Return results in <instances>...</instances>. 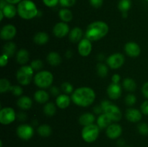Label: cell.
<instances>
[{"label": "cell", "instance_id": "83f0119b", "mask_svg": "<svg viewBox=\"0 0 148 147\" xmlns=\"http://www.w3.org/2000/svg\"><path fill=\"white\" fill-rule=\"evenodd\" d=\"M0 10L3 12L4 17L8 19L14 18L16 16V14H17V8H16L14 4H9V3L6 4V6L2 10Z\"/></svg>", "mask_w": 148, "mask_h": 147}, {"label": "cell", "instance_id": "e575fe53", "mask_svg": "<svg viewBox=\"0 0 148 147\" xmlns=\"http://www.w3.org/2000/svg\"><path fill=\"white\" fill-rule=\"evenodd\" d=\"M12 86V85L7 79L2 78L0 79V92L1 94L6 93V92L10 91Z\"/></svg>", "mask_w": 148, "mask_h": 147}, {"label": "cell", "instance_id": "f546056e", "mask_svg": "<svg viewBox=\"0 0 148 147\" xmlns=\"http://www.w3.org/2000/svg\"><path fill=\"white\" fill-rule=\"evenodd\" d=\"M37 133L40 136L43 137V138H47L51 135L52 128L48 124H42L38 127Z\"/></svg>", "mask_w": 148, "mask_h": 147}, {"label": "cell", "instance_id": "1f68e13d", "mask_svg": "<svg viewBox=\"0 0 148 147\" xmlns=\"http://www.w3.org/2000/svg\"><path fill=\"white\" fill-rule=\"evenodd\" d=\"M56 105L51 102H47L44 105L43 107V113L49 117H52L56 114Z\"/></svg>", "mask_w": 148, "mask_h": 147}, {"label": "cell", "instance_id": "d6a6232c", "mask_svg": "<svg viewBox=\"0 0 148 147\" xmlns=\"http://www.w3.org/2000/svg\"><path fill=\"white\" fill-rule=\"evenodd\" d=\"M96 71L98 76L101 78L106 77L108 74V66L105 63L101 62L97 63L96 65Z\"/></svg>", "mask_w": 148, "mask_h": 147}, {"label": "cell", "instance_id": "ee69618b", "mask_svg": "<svg viewBox=\"0 0 148 147\" xmlns=\"http://www.w3.org/2000/svg\"><path fill=\"white\" fill-rule=\"evenodd\" d=\"M90 4L94 8H100L103 4V0H90Z\"/></svg>", "mask_w": 148, "mask_h": 147}, {"label": "cell", "instance_id": "f5cc1de1", "mask_svg": "<svg viewBox=\"0 0 148 147\" xmlns=\"http://www.w3.org/2000/svg\"><path fill=\"white\" fill-rule=\"evenodd\" d=\"M124 145H125V141H124V139H119L118 141H117V146L119 147H124Z\"/></svg>", "mask_w": 148, "mask_h": 147}, {"label": "cell", "instance_id": "d6986e66", "mask_svg": "<svg viewBox=\"0 0 148 147\" xmlns=\"http://www.w3.org/2000/svg\"><path fill=\"white\" fill-rule=\"evenodd\" d=\"M17 105L23 110H27L31 108L33 105V101L29 97L26 95H22L21 97H19L17 99Z\"/></svg>", "mask_w": 148, "mask_h": 147}, {"label": "cell", "instance_id": "db71d44e", "mask_svg": "<svg viewBox=\"0 0 148 147\" xmlns=\"http://www.w3.org/2000/svg\"><path fill=\"white\" fill-rule=\"evenodd\" d=\"M23 0H6L7 3L9 4H19L20 1H22Z\"/></svg>", "mask_w": 148, "mask_h": 147}, {"label": "cell", "instance_id": "836d02e7", "mask_svg": "<svg viewBox=\"0 0 148 147\" xmlns=\"http://www.w3.org/2000/svg\"><path fill=\"white\" fill-rule=\"evenodd\" d=\"M132 7L131 0H119L118 4V9L121 12H127Z\"/></svg>", "mask_w": 148, "mask_h": 147}, {"label": "cell", "instance_id": "f907efd6", "mask_svg": "<svg viewBox=\"0 0 148 147\" xmlns=\"http://www.w3.org/2000/svg\"><path fill=\"white\" fill-rule=\"evenodd\" d=\"M93 112H94V113L98 114V115H101V114H102V113H103V108H101V105H96V106L94 107Z\"/></svg>", "mask_w": 148, "mask_h": 147}, {"label": "cell", "instance_id": "7a4b0ae2", "mask_svg": "<svg viewBox=\"0 0 148 147\" xmlns=\"http://www.w3.org/2000/svg\"><path fill=\"white\" fill-rule=\"evenodd\" d=\"M109 31L108 24L103 21H95L89 24L85 30V37L90 41H98L105 37Z\"/></svg>", "mask_w": 148, "mask_h": 147}, {"label": "cell", "instance_id": "ac0fdd59", "mask_svg": "<svg viewBox=\"0 0 148 147\" xmlns=\"http://www.w3.org/2000/svg\"><path fill=\"white\" fill-rule=\"evenodd\" d=\"M70 97L66 94H61L56 98V105L60 109H66L71 103Z\"/></svg>", "mask_w": 148, "mask_h": 147}, {"label": "cell", "instance_id": "7dc6e473", "mask_svg": "<svg viewBox=\"0 0 148 147\" xmlns=\"http://www.w3.org/2000/svg\"><path fill=\"white\" fill-rule=\"evenodd\" d=\"M142 93L143 96L148 99V82H146L145 83L143 84L142 86Z\"/></svg>", "mask_w": 148, "mask_h": 147}, {"label": "cell", "instance_id": "c3c4849f", "mask_svg": "<svg viewBox=\"0 0 148 147\" xmlns=\"http://www.w3.org/2000/svg\"><path fill=\"white\" fill-rule=\"evenodd\" d=\"M17 118H18L20 121H25L27 120V115H26L25 112H18V114L17 115Z\"/></svg>", "mask_w": 148, "mask_h": 147}, {"label": "cell", "instance_id": "30bf717a", "mask_svg": "<svg viewBox=\"0 0 148 147\" xmlns=\"http://www.w3.org/2000/svg\"><path fill=\"white\" fill-rule=\"evenodd\" d=\"M103 112L111 118L112 122H119L122 118V112L120 108L112 102L104 109Z\"/></svg>", "mask_w": 148, "mask_h": 147}, {"label": "cell", "instance_id": "f1b7e54d", "mask_svg": "<svg viewBox=\"0 0 148 147\" xmlns=\"http://www.w3.org/2000/svg\"><path fill=\"white\" fill-rule=\"evenodd\" d=\"M122 86L127 92H133L137 89V83L133 79L127 77L123 80Z\"/></svg>", "mask_w": 148, "mask_h": 147}, {"label": "cell", "instance_id": "9a60e30c", "mask_svg": "<svg viewBox=\"0 0 148 147\" xmlns=\"http://www.w3.org/2000/svg\"><path fill=\"white\" fill-rule=\"evenodd\" d=\"M124 51L126 54L131 58H137L141 53V48L138 43L135 42H128L124 46Z\"/></svg>", "mask_w": 148, "mask_h": 147}, {"label": "cell", "instance_id": "ab89813d", "mask_svg": "<svg viewBox=\"0 0 148 147\" xmlns=\"http://www.w3.org/2000/svg\"><path fill=\"white\" fill-rule=\"evenodd\" d=\"M10 92L17 97H21L23 94V89L20 85H12L10 89Z\"/></svg>", "mask_w": 148, "mask_h": 147}, {"label": "cell", "instance_id": "5b68a950", "mask_svg": "<svg viewBox=\"0 0 148 147\" xmlns=\"http://www.w3.org/2000/svg\"><path fill=\"white\" fill-rule=\"evenodd\" d=\"M35 71L32 69L30 65H23L16 73V79L20 84L23 86H27L31 82L34 78L33 74Z\"/></svg>", "mask_w": 148, "mask_h": 147}, {"label": "cell", "instance_id": "11a10c76", "mask_svg": "<svg viewBox=\"0 0 148 147\" xmlns=\"http://www.w3.org/2000/svg\"><path fill=\"white\" fill-rule=\"evenodd\" d=\"M72 55H73V53H72V51L71 50H66V53H65V56H66V58H67V59H71Z\"/></svg>", "mask_w": 148, "mask_h": 147}, {"label": "cell", "instance_id": "b9f144b4", "mask_svg": "<svg viewBox=\"0 0 148 147\" xmlns=\"http://www.w3.org/2000/svg\"><path fill=\"white\" fill-rule=\"evenodd\" d=\"M43 2L46 7H56L58 3H59V0H43Z\"/></svg>", "mask_w": 148, "mask_h": 147}, {"label": "cell", "instance_id": "6f0895ef", "mask_svg": "<svg viewBox=\"0 0 148 147\" xmlns=\"http://www.w3.org/2000/svg\"><path fill=\"white\" fill-rule=\"evenodd\" d=\"M97 59H98V61H103V59H105V56H104L103 54H102V53H100V54L98 55Z\"/></svg>", "mask_w": 148, "mask_h": 147}, {"label": "cell", "instance_id": "44dd1931", "mask_svg": "<svg viewBox=\"0 0 148 147\" xmlns=\"http://www.w3.org/2000/svg\"><path fill=\"white\" fill-rule=\"evenodd\" d=\"M96 123L100 128V129H106L112 123V120L106 114L103 112V113L98 115L96 120Z\"/></svg>", "mask_w": 148, "mask_h": 147}, {"label": "cell", "instance_id": "277c9868", "mask_svg": "<svg viewBox=\"0 0 148 147\" xmlns=\"http://www.w3.org/2000/svg\"><path fill=\"white\" fill-rule=\"evenodd\" d=\"M34 83L38 87L41 89L51 87L53 82V75L51 71L42 70L36 74L33 78Z\"/></svg>", "mask_w": 148, "mask_h": 147}, {"label": "cell", "instance_id": "bcb514c9", "mask_svg": "<svg viewBox=\"0 0 148 147\" xmlns=\"http://www.w3.org/2000/svg\"><path fill=\"white\" fill-rule=\"evenodd\" d=\"M50 93L52 96L53 97H58L60 95V91L58 87H56V86H52L50 87Z\"/></svg>", "mask_w": 148, "mask_h": 147}, {"label": "cell", "instance_id": "7c38bea8", "mask_svg": "<svg viewBox=\"0 0 148 147\" xmlns=\"http://www.w3.org/2000/svg\"><path fill=\"white\" fill-rule=\"evenodd\" d=\"M92 41H90L89 39L86 38V37L82 38L78 43V53L82 57H87L89 56L92 52Z\"/></svg>", "mask_w": 148, "mask_h": 147}, {"label": "cell", "instance_id": "9f6ffc18", "mask_svg": "<svg viewBox=\"0 0 148 147\" xmlns=\"http://www.w3.org/2000/svg\"><path fill=\"white\" fill-rule=\"evenodd\" d=\"M7 4V2L6 1V0H1V1H0V10H2Z\"/></svg>", "mask_w": 148, "mask_h": 147}, {"label": "cell", "instance_id": "ba28073f", "mask_svg": "<svg viewBox=\"0 0 148 147\" xmlns=\"http://www.w3.org/2000/svg\"><path fill=\"white\" fill-rule=\"evenodd\" d=\"M125 58L122 53H115L110 55L106 59V63L111 69H118L124 65Z\"/></svg>", "mask_w": 148, "mask_h": 147}, {"label": "cell", "instance_id": "74e56055", "mask_svg": "<svg viewBox=\"0 0 148 147\" xmlns=\"http://www.w3.org/2000/svg\"><path fill=\"white\" fill-rule=\"evenodd\" d=\"M137 131L141 135H148V124L147 122H140L137 125Z\"/></svg>", "mask_w": 148, "mask_h": 147}, {"label": "cell", "instance_id": "d590c367", "mask_svg": "<svg viewBox=\"0 0 148 147\" xmlns=\"http://www.w3.org/2000/svg\"><path fill=\"white\" fill-rule=\"evenodd\" d=\"M61 89H62V91H63L64 94H66V95L72 94L74 91H75L73 85L68 82H65L62 84V85H61Z\"/></svg>", "mask_w": 148, "mask_h": 147}, {"label": "cell", "instance_id": "4fadbf2b", "mask_svg": "<svg viewBox=\"0 0 148 147\" xmlns=\"http://www.w3.org/2000/svg\"><path fill=\"white\" fill-rule=\"evenodd\" d=\"M122 127L117 122H113L106 129V134L110 139H117L122 134Z\"/></svg>", "mask_w": 148, "mask_h": 147}, {"label": "cell", "instance_id": "ffe728a7", "mask_svg": "<svg viewBox=\"0 0 148 147\" xmlns=\"http://www.w3.org/2000/svg\"><path fill=\"white\" fill-rule=\"evenodd\" d=\"M30 59V53L28 50L25 48H21L16 53V61L20 65H25Z\"/></svg>", "mask_w": 148, "mask_h": 147}, {"label": "cell", "instance_id": "6125c7cd", "mask_svg": "<svg viewBox=\"0 0 148 147\" xmlns=\"http://www.w3.org/2000/svg\"><path fill=\"white\" fill-rule=\"evenodd\" d=\"M127 147H131V146H127Z\"/></svg>", "mask_w": 148, "mask_h": 147}, {"label": "cell", "instance_id": "6da1fadb", "mask_svg": "<svg viewBox=\"0 0 148 147\" xmlns=\"http://www.w3.org/2000/svg\"><path fill=\"white\" fill-rule=\"evenodd\" d=\"M95 91L88 86L77 88L71 95V99L74 104L82 108L90 106L95 101Z\"/></svg>", "mask_w": 148, "mask_h": 147}, {"label": "cell", "instance_id": "8992f818", "mask_svg": "<svg viewBox=\"0 0 148 147\" xmlns=\"http://www.w3.org/2000/svg\"><path fill=\"white\" fill-rule=\"evenodd\" d=\"M100 134V128L97 124L84 126L81 131V136L84 141L86 143H93L98 139Z\"/></svg>", "mask_w": 148, "mask_h": 147}, {"label": "cell", "instance_id": "816d5d0a", "mask_svg": "<svg viewBox=\"0 0 148 147\" xmlns=\"http://www.w3.org/2000/svg\"><path fill=\"white\" fill-rule=\"evenodd\" d=\"M111 103V101L108 100V99H104V100L101 101V104H100V105H101V108H103V110H104V109H105V108H106V107Z\"/></svg>", "mask_w": 148, "mask_h": 147}, {"label": "cell", "instance_id": "cb8c5ba5", "mask_svg": "<svg viewBox=\"0 0 148 147\" xmlns=\"http://www.w3.org/2000/svg\"><path fill=\"white\" fill-rule=\"evenodd\" d=\"M46 61L51 66H59L62 63V57L57 52L51 51L48 53L47 56H46Z\"/></svg>", "mask_w": 148, "mask_h": 147}, {"label": "cell", "instance_id": "7402d4cb", "mask_svg": "<svg viewBox=\"0 0 148 147\" xmlns=\"http://www.w3.org/2000/svg\"><path fill=\"white\" fill-rule=\"evenodd\" d=\"M33 97H34V99L36 100V102H38V104L47 103L49 99V97H50L49 94L46 91H45L44 89H39V90H37L34 93Z\"/></svg>", "mask_w": 148, "mask_h": 147}, {"label": "cell", "instance_id": "603a6c76", "mask_svg": "<svg viewBox=\"0 0 148 147\" xmlns=\"http://www.w3.org/2000/svg\"><path fill=\"white\" fill-rule=\"evenodd\" d=\"M78 120L79 123L84 127L94 123L95 121V117L91 112H85L79 116Z\"/></svg>", "mask_w": 148, "mask_h": 147}, {"label": "cell", "instance_id": "8d00e7d4", "mask_svg": "<svg viewBox=\"0 0 148 147\" xmlns=\"http://www.w3.org/2000/svg\"><path fill=\"white\" fill-rule=\"evenodd\" d=\"M124 102H125L126 105H128V106H133L137 102V97H136V96L134 94L130 93L125 97V98H124Z\"/></svg>", "mask_w": 148, "mask_h": 147}, {"label": "cell", "instance_id": "f6af8a7d", "mask_svg": "<svg viewBox=\"0 0 148 147\" xmlns=\"http://www.w3.org/2000/svg\"><path fill=\"white\" fill-rule=\"evenodd\" d=\"M10 58L4 54H1V57H0V66L1 67H4V66H7V63H8V61Z\"/></svg>", "mask_w": 148, "mask_h": 147}, {"label": "cell", "instance_id": "52a82bcc", "mask_svg": "<svg viewBox=\"0 0 148 147\" xmlns=\"http://www.w3.org/2000/svg\"><path fill=\"white\" fill-rule=\"evenodd\" d=\"M17 118V115L13 108L5 107L0 110V122L2 125H10Z\"/></svg>", "mask_w": 148, "mask_h": 147}, {"label": "cell", "instance_id": "2e32d148", "mask_svg": "<svg viewBox=\"0 0 148 147\" xmlns=\"http://www.w3.org/2000/svg\"><path fill=\"white\" fill-rule=\"evenodd\" d=\"M107 95L111 99L115 100L120 98L122 94V89L119 84L111 83L107 87Z\"/></svg>", "mask_w": 148, "mask_h": 147}, {"label": "cell", "instance_id": "3957f363", "mask_svg": "<svg viewBox=\"0 0 148 147\" xmlns=\"http://www.w3.org/2000/svg\"><path fill=\"white\" fill-rule=\"evenodd\" d=\"M17 14L24 20H32L38 14L36 4L31 0H23L17 4Z\"/></svg>", "mask_w": 148, "mask_h": 147}, {"label": "cell", "instance_id": "8fae6325", "mask_svg": "<svg viewBox=\"0 0 148 147\" xmlns=\"http://www.w3.org/2000/svg\"><path fill=\"white\" fill-rule=\"evenodd\" d=\"M17 34V29L15 26L11 24H7L3 26L0 31V37L3 40L10 41L14 38Z\"/></svg>", "mask_w": 148, "mask_h": 147}, {"label": "cell", "instance_id": "681fc988", "mask_svg": "<svg viewBox=\"0 0 148 147\" xmlns=\"http://www.w3.org/2000/svg\"><path fill=\"white\" fill-rule=\"evenodd\" d=\"M111 81H112V83L119 84L120 81H121V76L118 74H115L111 77Z\"/></svg>", "mask_w": 148, "mask_h": 147}, {"label": "cell", "instance_id": "484cf974", "mask_svg": "<svg viewBox=\"0 0 148 147\" xmlns=\"http://www.w3.org/2000/svg\"><path fill=\"white\" fill-rule=\"evenodd\" d=\"M17 50V46L14 42L9 41L4 45L2 48V54L6 55L9 58H12L14 56Z\"/></svg>", "mask_w": 148, "mask_h": 147}, {"label": "cell", "instance_id": "9c48e42d", "mask_svg": "<svg viewBox=\"0 0 148 147\" xmlns=\"http://www.w3.org/2000/svg\"><path fill=\"white\" fill-rule=\"evenodd\" d=\"M34 128L29 124H21L19 125L16 130L17 136L22 140L28 141L34 135Z\"/></svg>", "mask_w": 148, "mask_h": 147}, {"label": "cell", "instance_id": "91938a15", "mask_svg": "<svg viewBox=\"0 0 148 147\" xmlns=\"http://www.w3.org/2000/svg\"><path fill=\"white\" fill-rule=\"evenodd\" d=\"M0 147H2V141H0Z\"/></svg>", "mask_w": 148, "mask_h": 147}, {"label": "cell", "instance_id": "60d3db41", "mask_svg": "<svg viewBox=\"0 0 148 147\" xmlns=\"http://www.w3.org/2000/svg\"><path fill=\"white\" fill-rule=\"evenodd\" d=\"M76 3V0H59V4L64 8L73 7Z\"/></svg>", "mask_w": 148, "mask_h": 147}, {"label": "cell", "instance_id": "f35d334b", "mask_svg": "<svg viewBox=\"0 0 148 147\" xmlns=\"http://www.w3.org/2000/svg\"><path fill=\"white\" fill-rule=\"evenodd\" d=\"M30 66L34 71H40L43 69V63L40 59H36L30 63Z\"/></svg>", "mask_w": 148, "mask_h": 147}, {"label": "cell", "instance_id": "7bdbcfd3", "mask_svg": "<svg viewBox=\"0 0 148 147\" xmlns=\"http://www.w3.org/2000/svg\"><path fill=\"white\" fill-rule=\"evenodd\" d=\"M140 110L145 115H148V99L144 101L140 105Z\"/></svg>", "mask_w": 148, "mask_h": 147}, {"label": "cell", "instance_id": "5bb4252c", "mask_svg": "<svg viewBox=\"0 0 148 147\" xmlns=\"http://www.w3.org/2000/svg\"><path fill=\"white\" fill-rule=\"evenodd\" d=\"M70 30L68 24L64 22H59L56 23L53 27V33L56 37L62 38L69 35Z\"/></svg>", "mask_w": 148, "mask_h": 147}, {"label": "cell", "instance_id": "d4e9b609", "mask_svg": "<svg viewBox=\"0 0 148 147\" xmlns=\"http://www.w3.org/2000/svg\"><path fill=\"white\" fill-rule=\"evenodd\" d=\"M82 37V30L80 27H75L70 30L69 33V39L72 43H79Z\"/></svg>", "mask_w": 148, "mask_h": 147}, {"label": "cell", "instance_id": "4316f807", "mask_svg": "<svg viewBox=\"0 0 148 147\" xmlns=\"http://www.w3.org/2000/svg\"><path fill=\"white\" fill-rule=\"evenodd\" d=\"M49 40V36L46 32L40 31L36 33L33 37V42L38 46H43Z\"/></svg>", "mask_w": 148, "mask_h": 147}, {"label": "cell", "instance_id": "4dcf8cb0", "mask_svg": "<svg viewBox=\"0 0 148 147\" xmlns=\"http://www.w3.org/2000/svg\"><path fill=\"white\" fill-rule=\"evenodd\" d=\"M59 16L62 22H64L66 23L70 22L73 18L72 12L67 8H63L59 10Z\"/></svg>", "mask_w": 148, "mask_h": 147}, {"label": "cell", "instance_id": "94428289", "mask_svg": "<svg viewBox=\"0 0 148 147\" xmlns=\"http://www.w3.org/2000/svg\"><path fill=\"white\" fill-rule=\"evenodd\" d=\"M145 1H148V0H145Z\"/></svg>", "mask_w": 148, "mask_h": 147}, {"label": "cell", "instance_id": "e0dca14e", "mask_svg": "<svg viewBox=\"0 0 148 147\" xmlns=\"http://www.w3.org/2000/svg\"><path fill=\"white\" fill-rule=\"evenodd\" d=\"M126 119L131 122H139L143 118L141 110L136 108H128L125 112Z\"/></svg>", "mask_w": 148, "mask_h": 147}, {"label": "cell", "instance_id": "680465c9", "mask_svg": "<svg viewBox=\"0 0 148 147\" xmlns=\"http://www.w3.org/2000/svg\"><path fill=\"white\" fill-rule=\"evenodd\" d=\"M4 17H4V13H3V12L1 11V10H0V20H1V21H2L3 18H4Z\"/></svg>", "mask_w": 148, "mask_h": 147}]
</instances>
